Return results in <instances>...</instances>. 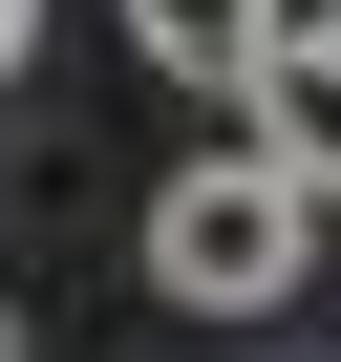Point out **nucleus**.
I'll list each match as a JSON object with an SVG mask.
<instances>
[{
  "mask_svg": "<svg viewBox=\"0 0 341 362\" xmlns=\"http://www.w3.org/2000/svg\"><path fill=\"white\" fill-rule=\"evenodd\" d=\"M22 43H43V0H0V86H22Z\"/></svg>",
  "mask_w": 341,
  "mask_h": 362,
  "instance_id": "20e7f679",
  "label": "nucleus"
},
{
  "mask_svg": "<svg viewBox=\"0 0 341 362\" xmlns=\"http://www.w3.org/2000/svg\"><path fill=\"white\" fill-rule=\"evenodd\" d=\"M128 64H170V86H256V64H277V0H128Z\"/></svg>",
  "mask_w": 341,
  "mask_h": 362,
  "instance_id": "7ed1b4c3",
  "label": "nucleus"
},
{
  "mask_svg": "<svg viewBox=\"0 0 341 362\" xmlns=\"http://www.w3.org/2000/svg\"><path fill=\"white\" fill-rule=\"evenodd\" d=\"M299 256H320V170H277L256 128L192 149V170L149 192V298H192V320H277Z\"/></svg>",
  "mask_w": 341,
  "mask_h": 362,
  "instance_id": "f257e3e1",
  "label": "nucleus"
},
{
  "mask_svg": "<svg viewBox=\"0 0 341 362\" xmlns=\"http://www.w3.org/2000/svg\"><path fill=\"white\" fill-rule=\"evenodd\" d=\"M0 362H22V320H0Z\"/></svg>",
  "mask_w": 341,
  "mask_h": 362,
  "instance_id": "39448f33",
  "label": "nucleus"
},
{
  "mask_svg": "<svg viewBox=\"0 0 341 362\" xmlns=\"http://www.w3.org/2000/svg\"><path fill=\"white\" fill-rule=\"evenodd\" d=\"M235 107H256L277 170H341V0H320V22H277V64H256Z\"/></svg>",
  "mask_w": 341,
  "mask_h": 362,
  "instance_id": "f03ea898",
  "label": "nucleus"
}]
</instances>
